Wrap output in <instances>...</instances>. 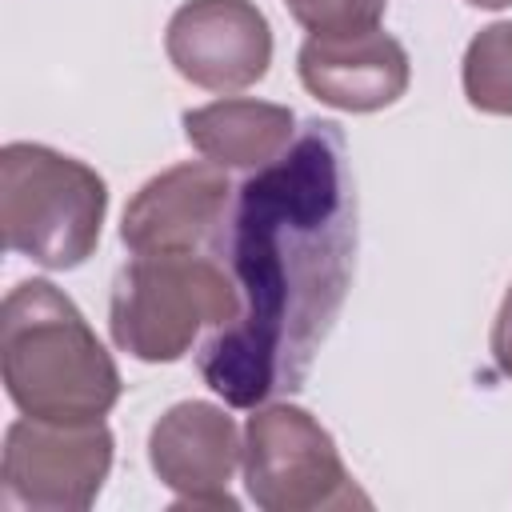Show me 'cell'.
<instances>
[{
	"mask_svg": "<svg viewBox=\"0 0 512 512\" xmlns=\"http://www.w3.org/2000/svg\"><path fill=\"white\" fill-rule=\"evenodd\" d=\"M0 372L8 400L36 420L88 424L120 400V372L52 280H20L0 304Z\"/></svg>",
	"mask_w": 512,
	"mask_h": 512,
	"instance_id": "cell-2",
	"label": "cell"
},
{
	"mask_svg": "<svg viewBox=\"0 0 512 512\" xmlns=\"http://www.w3.org/2000/svg\"><path fill=\"white\" fill-rule=\"evenodd\" d=\"M472 8H508L512 0H468Z\"/></svg>",
	"mask_w": 512,
	"mask_h": 512,
	"instance_id": "cell-15",
	"label": "cell"
},
{
	"mask_svg": "<svg viewBox=\"0 0 512 512\" xmlns=\"http://www.w3.org/2000/svg\"><path fill=\"white\" fill-rule=\"evenodd\" d=\"M172 68L208 92H240L268 76L272 28L252 0H184L164 32Z\"/></svg>",
	"mask_w": 512,
	"mask_h": 512,
	"instance_id": "cell-8",
	"label": "cell"
},
{
	"mask_svg": "<svg viewBox=\"0 0 512 512\" xmlns=\"http://www.w3.org/2000/svg\"><path fill=\"white\" fill-rule=\"evenodd\" d=\"M108 212V184L76 156L48 144L12 140L0 152V232L4 248L48 272L80 268Z\"/></svg>",
	"mask_w": 512,
	"mask_h": 512,
	"instance_id": "cell-4",
	"label": "cell"
},
{
	"mask_svg": "<svg viewBox=\"0 0 512 512\" xmlns=\"http://www.w3.org/2000/svg\"><path fill=\"white\" fill-rule=\"evenodd\" d=\"M296 24H304L312 36H332V32H360L376 28L388 0H284Z\"/></svg>",
	"mask_w": 512,
	"mask_h": 512,
	"instance_id": "cell-13",
	"label": "cell"
},
{
	"mask_svg": "<svg viewBox=\"0 0 512 512\" xmlns=\"http://www.w3.org/2000/svg\"><path fill=\"white\" fill-rule=\"evenodd\" d=\"M304 88L340 112H380L408 92L412 64L396 36L380 24L360 32L308 36L296 56Z\"/></svg>",
	"mask_w": 512,
	"mask_h": 512,
	"instance_id": "cell-10",
	"label": "cell"
},
{
	"mask_svg": "<svg viewBox=\"0 0 512 512\" xmlns=\"http://www.w3.org/2000/svg\"><path fill=\"white\" fill-rule=\"evenodd\" d=\"M492 360H496V368L512 380V288L504 292L500 312H496V320H492Z\"/></svg>",
	"mask_w": 512,
	"mask_h": 512,
	"instance_id": "cell-14",
	"label": "cell"
},
{
	"mask_svg": "<svg viewBox=\"0 0 512 512\" xmlns=\"http://www.w3.org/2000/svg\"><path fill=\"white\" fill-rule=\"evenodd\" d=\"M460 80L472 108L512 116V20H496L468 40Z\"/></svg>",
	"mask_w": 512,
	"mask_h": 512,
	"instance_id": "cell-12",
	"label": "cell"
},
{
	"mask_svg": "<svg viewBox=\"0 0 512 512\" xmlns=\"http://www.w3.org/2000/svg\"><path fill=\"white\" fill-rule=\"evenodd\" d=\"M232 212L228 168L212 160L176 164L152 176L124 208L120 240L132 256L156 252H220Z\"/></svg>",
	"mask_w": 512,
	"mask_h": 512,
	"instance_id": "cell-7",
	"label": "cell"
},
{
	"mask_svg": "<svg viewBox=\"0 0 512 512\" xmlns=\"http://www.w3.org/2000/svg\"><path fill=\"white\" fill-rule=\"evenodd\" d=\"M244 488L264 512L368 508L328 428L300 404H260L244 424Z\"/></svg>",
	"mask_w": 512,
	"mask_h": 512,
	"instance_id": "cell-5",
	"label": "cell"
},
{
	"mask_svg": "<svg viewBox=\"0 0 512 512\" xmlns=\"http://www.w3.org/2000/svg\"><path fill=\"white\" fill-rule=\"evenodd\" d=\"M184 136L204 160L220 168L252 172L280 160L292 148L296 116L284 104L228 96V100H212L204 108L184 112Z\"/></svg>",
	"mask_w": 512,
	"mask_h": 512,
	"instance_id": "cell-11",
	"label": "cell"
},
{
	"mask_svg": "<svg viewBox=\"0 0 512 512\" xmlns=\"http://www.w3.org/2000/svg\"><path fill=\"white\" fill-rule=\"evenodd\" d=\"M240 308V288L212 252H156L132 256L116 272L108 328L120 352L144 364H172L204 328L232 324Z\"/></svg>",
	"mask_w": 512,
	"mask_h": 512,
	"instance_id": "cell-3",
	"label": "cell"
},
{
	"mask_svg": "<svg viewBox=\"0 0 512 512\" xmlns=\"http://www.w3.org/2000/svg\"><path fill=\"white\" fill-rule=\"evenodd\" d=\"M220 252L244 308L204 340L200 376L232 408H256L304 384L348 292L356 188L332 120H308L236 188Z\"/></svg>",
	"mask_w": 512,
	"mask_h": 512,
	"instance_id": "cell-1",
	"label": "cell"
},
{
	"mask_svg": "<svg viewBox=\"0 0 512 512\" xmlns=\"http://www.w3.org/2000/svg\"><path fill=\"white\" fill-rule=\"evenodd\" d=\"M112 468L104 420L64 424L20 416L4 432L0 504L28 512H84L96 504Z\"/></svg>",
	"mask_w": 512,
	"mask_h": 512,
	"instance_id": "cell-6",
	"label": "cell"
},
{
	"mask_svg": "<svg viewBox=\"0 0 512 512\" xmlns=\"http://www.w3.org/2000/svg\"><path fill=\"white\" fill-rule=\"evenodd\" d=\"M148 464L176 492V508H236L228 484L236 464H244V436L224 408L184 400L152 424Z\"/></svg>",
	"mask_w": 512,
	"mask_h": 512,
	"instance_id": "cell-9",
	"label": "cell"
}]
</instances>
